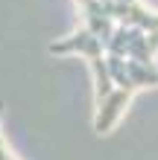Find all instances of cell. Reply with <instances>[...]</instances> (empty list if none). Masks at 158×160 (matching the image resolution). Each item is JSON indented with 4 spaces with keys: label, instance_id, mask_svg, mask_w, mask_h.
Masks as SVG:
<instances>
[{
    "label": "cell",
    "instance_id": "1",
    "mask_svg": "<svg viewBox=\"0 0 158 160\" xmlns=\"http://www.w3.org/2000/svg\"><path fill=\"white\" fill-rule=\"evenodd\" d=\"M79 26L50 44L79 55L94 79V131L111 134L141 90L158 88V9L144 0H76Z\"/></svg>",
    "mask_w": 158,
    "mask_h": 160
}]
</instances>
